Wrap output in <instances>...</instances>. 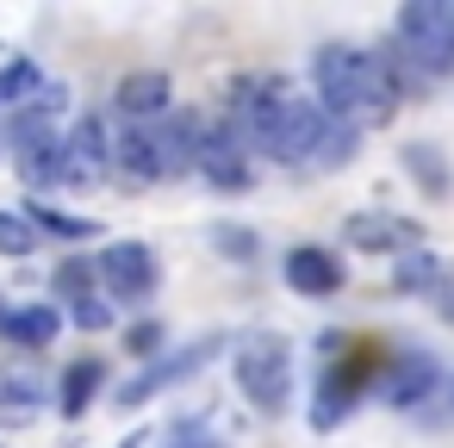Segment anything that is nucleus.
Masks as SVG:
<instances>
[{
	"label": "nucleus",
	"instance_id": "nucleus-1",
	"mask_svg": "<svg viewBox=\"0 0 454 448\" xmlns=\"http://www.w3.org/2000/svg\"><path fill=\"white\" fill-rule=\"evenodd\" d=\"M317 82V106L342 125H380L398 106V69L386 51H355V44H324L311 63Z\"/></svg>",
	"mask_w": 454,
	"mask_h": 448
},
{
	"label": "nucleus",
	"instance_id": "nucleus-2",
	"mask_svg": "<svg viewBox=\"0 0 454 448\" xmlns=\"http://www.w3.org/2000/svg\"><path fill=\"white\" fill-rule=\"evenodd\" d=\"M113 162L137 181H168V175H187L200 162V125L187 113H168L156 125H131L119 144H113Z\"/></svg>",
	"mask_w": 454,
	"mask_h": 448
},
{
	"label": "nucleus",
	"instance_id": "nucleus-3",
	"mask_svg": "<svg viewBox=\"0 0 454 448\" xmlns=\"http://www.w3.org/2000/svg\"><path fill=\"white\" fill-rule=\"evenodd\" d=\"M69 94H57V88H44L32 106H20L13 113V131H7V150H13V162H20V175L32 181V187H44V181H57V162H63V131H57V106H63Z\"/></svg>",
	"mask_w": 454,
	"mask_h": 448
},
{
	"label": "nucleus",
	"instance_id": "nucleus-4",
	"mask_svg": "<svg viewBox=\"0 0 454 448\" xmlns=\"http://www.w3.org/2000/svg\"><path fill=\"white\" fill-rule=\"evenodd\" d=\"M237 386H243V398H249L262 417H280V411L293 405V342L274 336V330L249 336V342L237 349Z\"/></svg>",
	"mask_w": 454,
	"mask_h": 448
},
{
	"label": "nucleus",
	"instance_id": "nucleus-5",
	"mask_svg": "<svg viewBox=\"0 0 454 448\" xmlns=\"http://www.w3.org/2000/svg\"><path fill=\"white\" fill-rule=\"evenodd\" d=\"M324 355H330V373L317 380L311 423H317V429H336V423L348 417V405L367 392V380H373V367H380V342H348V336H330V342H324Z\"/></svg>",
	"mask_w": 454,
	"mask_h": 448
},
{
	"label": "nucleus",
	"instance_id": "nucleus-6",
	"mask_svg": "<svg viewBox=\"0 0 454 448\" xmlns=\"http://www.w3.org/2000/svg\"><path fill=\"white\" fill-rule=\"evenodd\" d=\"M398 51L423 75L454 69V0H411L398 7Z\"/></svg>",
	"mask_w": 454,
	"mask_h": 448
},
{
	"label": "nucleus",
	"instance_id": "nucleus-7",
	"mask_svg": "<svg viewBox=\"0 0 454 448\" xmlns=\"http://www.w3.org/2000/svg\"><path fill=\"white\" fill-rule=\"evenodd\" d=\"M94 274H100V287L113 293V305H119V299H125V305H137V299H150V293H156V255H150L144 243H131V237L106 243V249H100V262H94Z\"/></svg>",
	"mask_w": 454,
	"mask_h": 448
},
{
	"label": "nucleus",
	"instance_id": "nucleus-8",
	"mask_svg": "<svg viewBox=\"0 0 454 448\" xmlns=\"http://www.w3.org/2000/svg\"><path fill=\"white\" fill-rule=\"evenodd\" d=\"M113 169V144H106V125L100 119H75V131L63 138V162H57V181H75V187H88V181H100Z\"/></svg>",
	"mask_w": 454,
	"mask_h": 448
},
{
	"label": "nucleus",
	"instance_id": "nucleus-9",
	"mask_svg": "<svg viewBox=\"0 0 454 448\" xmlns=\"http://www.w3.org/2000/svg\"><path fill=\"white\" fill-rule=\"evenodd\" d=\"M212 355H218V342H187L181 355H168V361H150V367H144L137 380H125L113 405H125V411H137L144 398H156L162 386H175V380H187V373H193V367H206Z\"/></svg>",
	"mask_w": 454,
	"mask_h": 448
},
{
	"label": "nucleus",
	"instance_id": "nucleus-10",
	"mask_svg": "<svg viewBox=\"0 0 454 448\" xmlns=\"http://www.w3.org/2000/svg\"><path fill=\"white\" fill-rule=\"evenodd\" d=\"M417 237H423V231H417L411 218H392V212H355V218L342 224V243H355V249H367V255H404Z\"/></svg>",
	"mask_w": 454,
	"mask_h": 448
},
{
	"label": "nucleus",
	"instance_id": "nucleus-11",
	"mask_svg": "<svg viewBox=\"0 0 454 448\" xmlns=\"http://www.w3.org/2000/svg\"><path fill=\"white\" fill-rule=\"evenodd\" d=\"M286 287L299 299H330V293H342V262L317 243H299V249H286Z\"/></svg>",
	"mask_w": 454,
	"mask_h": 448
},
{
	"label": "nucleus",
	"instance_id": "nucleus-12",
	"mask_svg": "<svg viewBox=\"0 0 454 448\" xmlns=\"http://www.w3.org/2000/svg\"><path fill=\"white\" fill-rule=\"evenodd\" d=\"M168 100H175V82L162 69H137V75L119 82V100L113 106L125 119H137V125H156V119H168Z\"/></svg>",
	"mask_w": 454,
	"mask_h": 448
},
{
	"label": "nucleus",
	"instance_id": "nucleus-13",
	"mask_svg": "<svg viewBox=\"0 0 454 448\" xmlns=\"http://www.w3.org/2000/svg\"><path fill=\"white\" fill-rule=\"evenodd\" d=\"M243 156H249V150L237 144V131L218 125L212 138H200V162H193V169H206L212 187H231V193H237V187H249V162H243Z\"/></svg>",
	"mask_w": 454,
	"mask_h": 448
},
{
	"label": "nucleus",
	"instance_id": "nucleus-14",
	"mask_svg": "<svg viewBox=\"0 0 454 448\" xmlns=\"http://www.w3.org/2000/svg\"><path fill=\"white\" fill-rule=\"evenodd\" d=\"M57 330H63V311H57V305H26V311H7V318H0V336L20 342V349H44Z\"/></svg>",
	"mask_w": 454,
	"mask_h": 448
},
{
	"label": "nucleus",
	"instance_id": "nucleus-15",
	"mask_svg": "<svg viewBox=\"0 0 454 448\" xmlns=\"http://www.w3.org/2000/svg\"><path fill=\"white\" fill-rule=\"evenodd\" d=\"M100 380H106V361H75L69 373H63V386H57V405H63V417H82L88 405H94V392H100Z\"/></svg>",
	"mask_w": 454,
	"mask_h": 448
},
{
	"label": "nucleus",
	"instance_id": "nucleus-16",
	"mask_svg": "<svg viewBox=\"0 0 454 448\" xmlns=\"http://www.w3.org/2000/svg\"><path fill=\"white\" fill-rule=\"evenodd\" d=\"M26 218H32L38 231H51V237H69V243H88V237H100V224H94V218H75V212H57L51 200H32V206H26Z\"/></svg>",
	"mask_w": 454,
	"mask_h": 448
},
{
	"label": "nucleus",
	"instance_id": "nucleus-17",
	"mask_svg": "<svg viewBox=\"0 0 454 448\" xmlns=\"http://www.w3.org/2000/svg\"><path fill=\"white\" fill-rule=\"evenodd\" d=\"M392 287H398V293H435V287H442V262H435L429 249H404L398 268H392Z\"/></svg>",
	"mask_w": 454,
	"mask_h": 448
},
{
	"label": "nucleus",
	"instance_id": "nucleus-18",
	"mask_svg": "<svg viewBox=\"0 0 454 448\" xmlns=\"http://www.w3.org/2000/svg\"><path fill=\"white\" fill-rule=\"evenodd\" d=\"M44 94V75H38V63H26V57H13L7 69H0V106H32Z\"/></svg>",
	"mask_w": 454,
	"mask_h": 448
},
{
	"label": "nucleus",
	"instance_id": "nucleus-19",
	"mask_svg": "<svg viewBox=\"0 0 454 448\" xmlns=\"http://www.w3.org/2000/svg\"><path fill=\"white\" fill-rule=\"evenodd\" d=\"M404 175H417L429 200H442V193H448V169H442L435 144H411V150H404Z\"/></svg>",
	"mask_w": 454,
	"mask_h": 448
},
{
	"label": "nucleus",
	"instance_id": "nucleus-20",
	"mask_svg": "<svg viewBox=\"0 0 454 448\" xmlns=\"http://www.w3.org/2000/svg\"><path fill=\"white\" fill-rule=\"evenodd\" d=\"M429 380H435L429 355H411V361H398V380H392V405H417V398L429 392Z\"/></svg>",
	"mask_w": 454,
	"mask_h": 448
},
{
	"label": "nucleus",
	"instance_id": "nucleus-21",
	"mask_svg": "<svg viewBox=\"0 0 454 448\" xmlns=\"http://www.w3.org/2000/svg\"><path fill=\"white\" fill-rule=\"evenodd\" d=\"M38 249V224L26 212H0V255H32Z\"/></svg>",
	"mask_w": 454,
	"mask_h": 448
},
{
	"label": "nucleus",
	"instance_id": "nucleus-22",
	"mask_svg": "<svg viewBox=\"0 0 454 448\" xmlns=\"http://www.w3.org/2000/svg\"><path fill=\"white\" fill-rule=\"evenodd\" d=\"M38 411V386L32 380H7V386H0V417H7V423H26Z\"/></svg>",
	"mask_w": 454,
	"mask_h": 448
},
{
	"label": "nucleus",
	"instance_id": "nucleus-23",
	"mask_svg": "<svg viewBox=\"0 0 454 448\" xmlns=\"http://www.w3.org/2000/svg\"><path fill=\"white\" fill-rule=\"evenodd\" d=\"M57 293H63V299H69V305H82V299H88V293H94V268H88V262H82V255H69V262H63V268H57Z\"/></svg>",
	"mask_w": 454,
	"mask_h": 448
},
{
	"label": "nucleus",
	"instance_id": "nucleus-24",
	"mask_svg": "<svg viewBox=\"0 0 454 448\" xmlns=\"http://www.w3.org/2000/svg\"><path fill=\"white\" fill-rule=\"evenodd\" d=\"M212 243L231 262H255V231H243V224H212Z\"/></svg>",
	"mask_w": 454,
	"mask_h": 448
},
{
	"label": "nucleus",
	"instance_id": "nucleus-25",
	"mask_svg": "<svg viewBox=\"0 0 454 448\" xmlns=\"http://www.w3.org/2000/svg\"><path fill=\"white\" fill-rule=\"evenodd\" d=\"M69 318H75L82 330H106V324H113V305H106V293H88L82 305H69Z\"/></svg>",
	"mask_w": 454,
	"mask_h": 448
},
{
	"label": "nucleus",
	"instance_id": "nucleus-26",
	"mask_svg": "<svg viewBox=\"0 0 454 448\" xmlns=\"http://www.w3.org/2000/svg\"><path fill=\"white\" fill-rule=\"evenodd\" d=\"M162 448H224V442H218V436H212L206 423H175Z\"/></svg>",
	"mask_w": 454,
	"mask_h": 448
},
{
	"label": "nucleus",
	"instance_id": "nucleus-27",
	"mask_svg": "<svg viewBox=\"0 0 454 448\" xmlns=\"http://www.w3.org/2000/svg\"><path fill=\"white\" fill-rule=\"evenodd\" d=\"M156 342H162V324H137V330H125V349L144 355V361L156 355Z\"/></svg>",
	"mask_w": 454,
	"mask_h": 448
},
{
	"label": "nucleus",
	"instance_id": "nucleus-28",
	"mask_svg": "<svg viewBox=\"0 0 454 448\" xmlns=\"http://www.w3.org/2000/svg\"><path fill=\"white\" fill-rule=\"evenodd\" d=\"M435 299H442V318L454 324V287H435Z\"/></svg>",
	"mask_w": 454,
	"mask_h": 448
},
{
	"label": "nucleus",
	"instance_id": "nucleus-29",
	"mask_svg": "<svg viewBox=\"0 0 454 448\" xmlns=\"http://www.w3.org/2000/svg\"><path fill=\"white\" fill-rule=\"evenodd\" d=\"M125 448H150V436H131V442H125Z\"/></svg>",
	"mask_w": 454,
	"mask_h": 448
},
{
	"label": "nucleus",
	"instance_id": "nucleus-30",
	"mask_svg": "<svg viewBox=\"0 0 454 448\" xmlns=\"http://www.w3.org/2000/svg\"><path fill=\"white\" fill-rule=\"evenodd\" d=\"M0 318H7V311H0Z\"/></svg>",
	"mask_w": 454,
	"mask_h": 448
}]
</instances>
